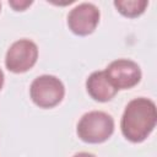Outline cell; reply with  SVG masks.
I'll return each instance as SVG.
<instances>
[{"label":"cell","instance_id":"1","mask_svg":"<svg viewBox=\"0 0 157 157\" xmlns=\"http://www.w3.org/2000/svg\"><path fill=\"white\" fill-rule=\"evenodd\" d=\"M157 121L156 104L153 101L139 97L128 103L124 109L120 128L126 140L142 142L153 131Z\"/></svg>","mask_w":157,"mask_h":157},{"label":"cell","instance_id":"2","mask_svg":"<svg viewBox=\"0 0 157 157\" xmlns=\"http://www.w3.org/2000/svg\"><path fill=\"white\" fill-rule=\"evenodd\" d=\"M76 131L83 142L101 144L107 141L114 132V120L105 112L92 110L81 117Z\"/></svg>","mask_w":157,"mask_h":157},{"label":"cell","instance_id":"3","mask_svg":"<svg viewBox=\"0 0 157 157\" xmlns=\"http://www.w3.org/2000/svg\"><path fill=\"white\" fill-rule=\"evenodd\" d=\"M29 96L33 103L39 108H53L63 101L65 87L58 77L53 75H42L31 83Z\"/></svg>","mask_w":157,"mask_h":157},{"label":"cell","instance_id":"4","mask_svg":"<svg viewBox=\"0 0 157 157\" xmlns=\"http://www.w3.org/2000/svg\"><path fill=\"white\" fill-rule=\"evenodd\" d=\"M38 59L37 44L29 39H20L11 44L6 52L5 66L9 71L22 74L34 66Z\"/></svg>","mask_w":157,"mask_h":157},{"label":"cell","instance_id":"5","mask_svg":"<svg viewBox=\"0 0 157 157\" xmlns=\"http://www.w3.org/2000/svg\"><path fill=\"white\" fill-rule=\"evenodd\" d=\"M104 72L117 90H129L136 86L141 80L140 66L129 59H118L112 61Z\"/></svg>","mask_w":157,"mask_h":157},{"label":"cell","instance_id":"6","mask_svg":"<svg viewBox=\"0 0 157 157\" xmlns=\"http://www.w3.org/2000/svg\"><path fill=\"white\" fill-rule=\"evenodd\" d=\"M99 10L96 5L82 2L75 6L67 15V26L77 36L91 34L99 23Z\"/></svg>","mask_w":157,"mask_h":157},{"label":"cell","instance_id":"7","mask_svg":"<svg viewBox=\"0 0 157 157\" xmlns=\"http://www.w3.org/2000/svg\"><path fill=\"white\" fill-rule=\"evenodd\" d=\"M86 90L97 102H108L118 92V90L108 80L104 71L92 72L86 81Z\"/></svg>","mask_w":157,"mask_h":157},{"label":"cell","instance_id":"8","mask_svg":"<svg viewBox=\"0 0 157 157\" xmlns=\"http://www.w3.org/2000/svg\"><path fill=\"white\" fill-rule=\"evenodd\" d=\"M148 1L146 0H118L114 1V6L117 10L125 17H137L145 12Z\"/></svg>","mask_w":157,"mask_h":157},{"label":"cell","instance_id":"9","mask_svg":"<svg viewBox=\"0 0 157 157\" xmlns=\"http://www.w3.org/2000/svg\"><path fill=\"white\" fill-rule=\"evenodd\" d=\"M33 1L31 0H10L9 5L15 10V11H23L26 10L28 6L32 5Z\"/></svg>","mask_w":157,"mask_h":157},{"label":"cell","instance_id":"10","mask_svg":"<svg viewBox=\"0 0 157 157\" xmlns=\"http://www.w3.org/2000/svg\"><path fill=\"white\" fill-rule=\"evenodd\" d=\"M72 157H96V156L92 153H88V152H78V153L74 155Z\"/></svg>","mask_w":157,"mask_h":157},{"label":"cell","instance_id":"11","mask_svg":"<svg viewBox=\"0 0 157 157\" xmlns=\"http://www.w3.org/2000/svg\"><path fill=\"white\" fill-rule=\"evenodd\" d=\"M2 85H4V72L0 69V90L2 88Z\"/></svg>","mask_w":157,"mask_h":157},{"label":"cell","instance_id":"12","mask_svg":"<svg viewBox=\"0 0 157 157\" xmlns=\"http://www.w3.org/2000/svg\"><path fill=\"white\" fill-rule=\"evenodd\" d=\"M0 9H1V5H0Z\"/></svg>","mask_w":157,"mask_h":157}]
</instances>
